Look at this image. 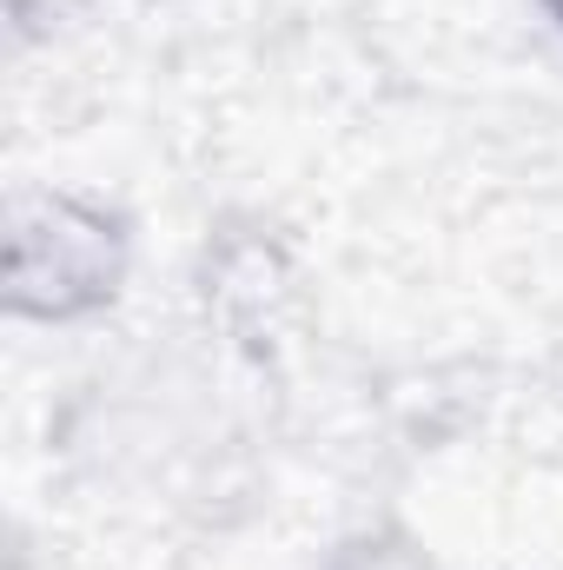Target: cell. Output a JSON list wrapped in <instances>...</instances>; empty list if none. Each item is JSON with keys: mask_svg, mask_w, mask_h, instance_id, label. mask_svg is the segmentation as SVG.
<instances>
[{"mask_svg": "<svg viewBox=\"0 0 563 570\" xmlns=\"http://www.w3.org/2000/svg\"><path fill=\"white\" fill-rule=\"evenodd\" d=\"M120 226L80 199H27L13 213V239H7V285L20 312L40 318H73L100 298H113L120 285Z\"/></svg>", "mask_w": 563, "mask_h": 570, "instance_id": "1", "label": "cell"}, {"mask_svg": "<svg viewBox=\"0 0 563 570\" xmlns=\"http://www.w3.org/2000/svg\"><path fill=\"white\" fill-rule=\"evenodd\" d=\"M551 7H557V13H563V0H551Z\"/></svg>", "mask_w": 563, "mask_h": 570, "instance_id": "2", "label": "cell"}]
</instances>
